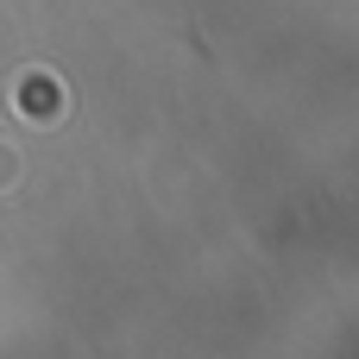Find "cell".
Segmentation results:
<instances>
[{
    "label": "cell",
    "mask_w": 359,
    "mask_h": 359,
    "mask_svg": "<svg viewBox=\"0 0 359 359\" xmlns=\"http://www.w3.org/2000/svg\"><path fill=\"white\" fill-rule=\"evenodd\" d=\"M19 101H25L32 114H57V107H63V88H50V76H44V69H32V76H25V88H19Z\"/></svg>",
    "instance_id": "6da1fadb"
}]
</instances>
